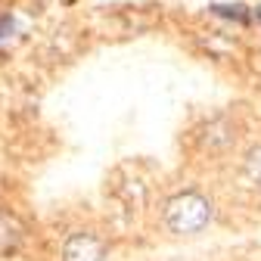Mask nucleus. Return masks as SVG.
I'll return each instance as SVG.
<instances>
[{"label": "nucleus", "instance_id": "7ed1b4c3", "mask_svg": "<svg viewBox=\"0 0 261 261\" xmlns=\"http://www.w3.org/2000/svg\"><path fill=\"white\" fill-rule=\"evenodd\" d=\"M25 240V224L13 215L0 208V255H13Z\"/></svg>", "mask_w": 261, "mask_h": 261}, {"label": "nucleus", "instance_id": "20e7f679", "mask_svg": "<svg viewBox=\"0 0 261 261\" xmlns=\"http://www.w3.org/2000/svg\"><path fill=\"white\" fill-rule=\"evenodd\" d=\"M202 146L205 149H212V152H218V149H227V146H233V140H237V134H233V124L227 121V118H215V121H208L205 127H202Z\"/></svg>", "mask_w": 261, "mask_h": 261}, {"label": "nucleus", "instance_id": "423d86ee", "mask_svg": "<svg viewBox=\"0 0 261 261\" xmlns=\"http://www.w3.org/2000/svg\"><path fill=\"white\" fill-rule=\"evenodd\" d=\"M215 13H218V16H227V19H240V22H246V19H249L246 7H224V4H218V7H215Z\"/></svg>", "mask_w": 261, "mask_h": 261}, {"label": "nucleus", "instance_id": "39448f33", "mask_svg": "<svg viewBox=\"0 0 261 261\" xmlns=\"http://www.w3.org/2000/svg\"><path fill=\"white\" fill-rule=\"evenodd\" d=\"M246 174H249V180H252V184H258V187H261V146L249 152V159H246Z\"/></svg>", "mask_w": 261, "mask_h": 261}, {"label": "nucleus", "instance_id": "f257e3e1", "mask_svg": "<svg viewBox=\"0 0 261 261\" xmlns=\"http://www.w3.org/2000/svg\"><path fill=\"white\" fill-rule=\"evenodd\" d=\"M165 221L174 233L190 237V233H199L205 230V224L212 221V202L199 193H180L168 202L165 208Z\"/></svg>", "mask_w": 261, "mask_h": 261}, {"label": "nucleus", "instance_id": "0eeeda50", "mask_svg": "<svg viewBox=\"0 0 261 261\" xmlns=\"http://www.w3.org/2000/svg\"><path fill=\"white\" fill-rule=\"evenodd\" d=\"M255 16H258V22H261V10H258V13H255Z\"/></svg>", "mask_w": 261, "mask_h": 261}, {"label": "nucleus", "instance_id": "f03ea898", "mask_svg": "<svg viewBox=\"0 0 261 261\" xmlns=\"http://www.w3.org/2000/svg\"><path fill=\"white\" fill-rule=\"evenodd\" d=\"M62 261H106V243L93 233H72L62 246Z\"/></svg>", "mask_w": 261, "mask_h": 261}]
</instances>
